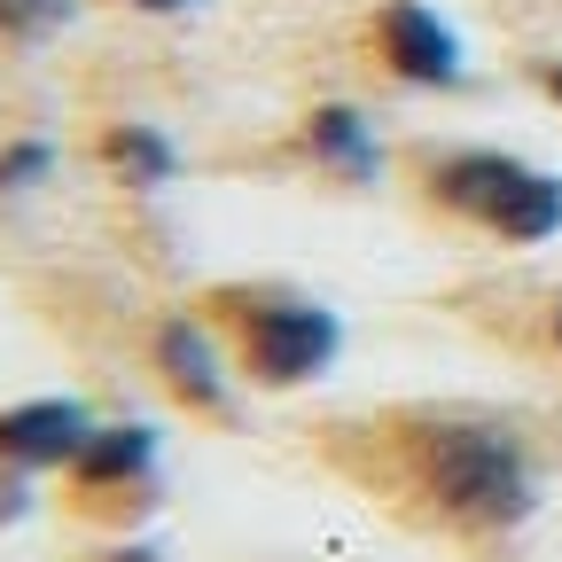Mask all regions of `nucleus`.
<instances>
[{"label":"nucleus","instance_id":"11","mask_svg":"<svg viewBox=\"0 0 562 562\" xmlns=\"http://www.w3.org/2000/svg\"><path fill=\"white\" fill-rule=\"evenodd\" d=\"M55 172V149L47 140H9L0 149V195H24V188H40Z\"/></svg>","mask_w":562,"mask_h":562},{"label":"nucleus","instance_id":"5","mask_svg":"<svg viewBox=\"0 0 562 562\" xmlns=\"http://www.w3.org/2000/svg\"><path fill=\"white\" fill-rule=\"evenodd\" d=\"M70 484H79V508H102V501L140 508L157 484V430L149 422H102L70 461Z\"/></svg>","mask_w":562,"mask_h":562},{"label":"nucleus","instance_id":"10","mask_svg":"<svg viewBox=\"0 0 562 562\" xmlns=\"http://www.w3.org/2000/svg\"><path fill=\"white\" fill-rule=\"evenodd\" d=\"M70 24V0H0V40H47Z\"/></svg>","mask_w":562,"mask_h":562},{"label":"nucleus","instance_id":"9","mask_svg":"<svg viewBox=\"0 0 562 562\" xmlns=\"http://www.w3.org/2000/svg\"><path fill=\"white\" fill-rule=\"evenodd\" d=\"M102 157L117 165V180L125 188H165L172 180V140L157 133V125H110V140H102Z\"/></svg>","mask_w":562,"mask_h":562},{"label":"nucleus","instance_id":"8","mask_svg":"<svg viewBox=\"0 0 562 562\" xmlns=\"http://www.w3.org/2000/svg\"><path fill=\"white\" fill-rule=\"evenodd\" d=\"M305 149H313L321 172H336L351 188H375L383 180V140H375V125L351 110V102H321L305 117Z\"/></svg>","mask_w":562,"mask_h":562},{"label":"nucleus","instance_id":"15","mask_svg":"<svg viewBox=\"0 0 562 562\" xmlns=\"http://www.w3.org/2000/svg\"><path fill=\"white\" fill-rule=\"evenodd\" d=\"M554 344H562V297H554Z\"/></svg>","mask_w":562,"mask_h":562},{"label":"nucleus","instance_id":"1","mask_svg":"<svg viewBox=\"0 0 562 562\" xmlns=\"http://www.w3.org/2000/svg\"><path fill=\"white\" fill-rule=\"evenodd\" d=\"M406 461H414L422 501H430L446 524H461V531H516L539 508L531 461H524V446L501 430V422H469V414L414 422Z\"/></svg>","mask_w":562,"mask_h":562},{"label":"nucleus","instance_id":"2","mask_svg":"<svg viewBox=\"0 0 562 562\" xmlns=\"http://www.w3.org/2000/svg\"><path fill=\"white\" fill-rule=\"evenodd\" d=\"M220 313L235 328L243 375L266 383V391H297V383L328 375L336 351H344V321L321 297H297V290H227Z\"/></svg>","mask_w":562,"mask_h":562},{"label":"nucleus","instance_id":"3","mask_svg":"<svg viewBox=\"0 0 562 562\" xmlns=\"http://www.w3.org/2000/svg\"><path fill=\"white\" fill-rule=\"evenodd\" d=\"M430 195L461 220L492 227L501 243H547L562 235V180L554 172H531L501 149H453L430 165Z\"/></svg>","mask_w":562,"mask_h":562},{"label":"nucleus","instance_id":"6","mask_svg":"<svg viewBox=\"0 0 562 562\" xmlns=\"http://www.w3.org/2000/svg\"><path fill=\"white\" fill-rule=\"evenodd\" d=\"M87 438H94V414L79 398H16V406H0V461L24 469V476L70 469Z\"/></svg>","mask_w":562,"mask_h":562},{"label":"nucleus","instance_id":"14","mask_svg":"<svg viewBox=\"0 0 562 562\" xmlns=\"http://www.w3.org/2000/svg\"><path fill=\"white\" fill-rule=\"evenodd\" d=\"M133 9H149V16H165V9H188V0H133Z\"/></svg>","mask_w":562,"mask_h":562},{"label":"nucleus","instance_id":"12","mask_svg":"<svg viewBox=\"0 0 562 562\" xmlns=\"http://www.w3.org/2000/svg\"><path fill=\"white\" fill-rule=\"evenodd\" d=\"M32 508V476L24 469H9V461H0V524H16Z\"/></svg>","mask_w":562,"mask_h":562},{"label":"nucleus","instance_id":"4","mask_svg":"<svg viewBox=\"0 0 562 562\" xmlns=\"http://www.w3.org/2000/svg\"><path fill=\"white\" fill-rule=\"evenodd\" d=\"M375 55L391 79L414 87H461V40L430 0H383L375 9Z\"/></svg>","mask_w":562,"mask_h":562},{"label":"nucleus","instance_id":"13","mask_svg":"<svg viewBox=\"0 0 562 562\" xmlns=\"http://www.w3.org/2000/svg\"><path fill=\"white\" fill-rule=\"evenodd\" d=\"M539 87H547V94L562 102V63H547V70H539Z\"/></svg>","mask_w":562,"mask_h":562},{"label":"nucleus","instance_id":"7","mask_svg":"<svg viewBox=\"0 0 562 562\" xmlns=\"http://www.w3.org/2000/svg\"><path fill=\"white\" fill-rule=\"evenodd\" d=\"M157 368H165V383H172L195 414H220V406H227V360H220V344L203 336V321L172 313V321L157 328Z\"/></svg>","mask_w":562,"mask_h":562}]
</instances>
